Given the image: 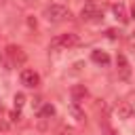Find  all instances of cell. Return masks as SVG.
<instances>
[{"mask_svg":"<svg viewBox=\"0 0 135 135\" xmlns=\"http://www.w3.org/2000/svg\"><path fill=\"white\" fill-rule=\"evenodd\" d=\"M80 17H82V21H101L103 19V11L97 8L95 4H86V6H82Z\"/></svg>","mask_w":135,"mask_h":135,"instance_id":"4","label":"cell"},{"mask_svg":"<svg viewBox=\"0 0 135 135\" xmlns=\"http://www.w3.org/2000/svg\"><path fill=\"white\" fill-rule=\"evenodd\" d=\"M112 13H114V17L120 19V21H127V19H129V17H127V6H124L122 2H116V4L112 6Z\"/></svg>","mask_w":135,"mask_h":135,"instance_id":"9","label":"cell"},{"mask_svg":"<svg viewBox=\"0 0 135 135\" xmlns=\"http://www.w3.org/2000/svg\"><path fill=\"white\" fill-rule=\"evenodd\" d=\"M44 15H46V19H49V21L59 23V21H63V19H68V17H70V8H68V6H63V4H51V6H46Z\"/></svg>","mask_w":135,"mask_h":135,"instance_id":"3","label":"cell"},{"mask_svg":"<svg viewBox=\"0 0 135 135\" xmlns=\"http://www.w3.org/2000/svg\"><path fill=\"white\" fill-rule=\"evenodd\" d=\"M19 120V112L15 110V112H11V122H17Z\"/></svg>","mask_w":135,"mask_h":135,"instance_id":"14","label":"cell"},{"mask_svg":"<svg viewBox=\"0 0 135 135\" xmlns=\"http://www.w3.org/2000/svg\"><path fill=\"white\" fill-rule=\"evenodd\" d=\"M91 59H93L95 63H99V65H108V63H110V55H108L105 51H101V49L91 51Z\"/></svg>","mask_w":135,"mask_h":135,"instance_id":"8","label":"cell"},{"mask_svg":"<svg viewBox=\"0 0 135 135\" xmlns=\"http://www.w3.org/2000/svg\"><path fill=\"white\" fill-rule=\"evenodd\" d=\"M25 59H27V55L23 53V49H21V46H15V44H8V46L2 51V55H0V63L4 65V70L21 68V65L25 63Z\"/></svg>","mask_w":135,"mask_h":135,"instance_id":"1","label":"cell"},{"mask_svg":"<svg viewBox=\"0 0 135 135\" xmlns=\"http://www.w3.org/2000/svg\"><path fill=\"white\" fill-rule=\"evenodd\" d=\"M133 114H135V105H133L131 101H120V103H118V108H116V116H118L120 120H129Z\"/></svg>","mask_w":135,"mask_h":135,"instance_id":"7","label":"cell"},{"mask_svg":"<svg viewBox=\"0 0 135 135\" xmlns=\"http://www.w3.org/2000/svg\"><path fill=\"white\" fill-rule=\"evenodd\" d=\"M51 116H55V105H51V103H42L40 105V110H38V118H51Z\"/></svg>","mask_w":135,"mask_h":135,"instance_id":"10","label":"cell"},{"mask_svg":"<svg viewBox=\"0 0 135 135\" xmlns=\"http://www.w3.org/2000/svg\"><path fill=\"white\" fill-rule=\"evenodd\" d=\"M133 38H135V32H133Z\"/></svg>","mask_w":135,"mask_h":135,"instance_id":"19","label":"cell"},{"mask_svg":"<svg viewBox=\"0 0 135 135\" xmlns=\"http://www.w3.org/2000/svg\"><path fill=\"white\" fill-rule=\"evenodd\" d=\"M93 2H95V0H86V4H93Z\"/></svg>","mask_w":135,"mask_h":135,"instance_id":"17","label":"cell"},{"mask_svg":"<svg viewBox=\"0 0 135 135\" xmlns=\"http://www.w3.org/2000/svg\"><path fill=\"white\" fill-rule=\"evenodd\" d=\"M78 42H80L78 34H74V32H65V34H57V36L51 40L49 49H72V46H76Z\"/></svg>","mask_w":135,"mask_h":135,"instance_id":"2","label":"cell"},{"mask_svg":"<svg viewBox=\"0 0 135 135\" xmlns=\"http://www.w3.org/2000/svg\"><path fill=\"white\" fill-rule=\"evenodd\" d=\"M72 97H74V101H76V103H80V101L86 97V89H84V86H80V84H78V86H72Z\"/></svg>","mask_w":135,"mask_h":135,"instance_id":"11","label":"cell"},{"mask_svg":"<svg viewBox=\"0 0 135 135\" xmlns=\"http://www.w3.org/2000/svg\"><path fill=\"white\" fill-rule=\"evenodd\" d=\"M23 103H25V95L23 93H15V110L17 112L23 108Z\"/></svg>","mask_w":135,"mask_h":135,"instance_id":"12","label":"cell"},{"mask_svg":"<svg viewBox=\"0 0 135 135\" xmlns=\"http://www.w3.org/2000/svg\"><path fill=\"white\" fill-rule=\"evenodd\" d=\"M21 82H23L27 89H34V86L40 84V76H38V72L25 68V70H21Z\"/></svg>","mask_w":135,"mask_h":135,"instance_id":"6","label":"cell"},{"mask_svg":"<svg viewBox=\"0 0 135 135\" xmlns=\"http://www.w3.org/2000/svg\"><path fill=\"white\" fill-rule=\"evenodd\" d=\"M0 112H2V103H0Z\"/></svg>","mask_w":135,"mask_h":135,"instance_id":"18","label":"cell"},{"mask_svg":"<svg viewBox=\"0 0 135 135\" xmlns=\"http://www.w3.org/2000/svg\"><path fill=\"white\" fill-rule=\"evenodd\" d=\"M72 114H74V116H76V120H82V118H84V116H82V112H80V110H78V108H76V105H74V108H72Z\"/></svg>","mask_w":135,"mask_h":135,"instance_id":"13","label":"cell"},{"mask_svg":"<svg viewBox=\"0 0 135 135\" xmlns=\"http://www.w3.org/2000/svg\"><path fill=\"white\" fill-rule=\"evenodd\" d=\"M116 70H118V78L120 80H127L131 76V65H129V61H127V57L122 53L116 55Z\"/></svg>","mask_w":135,"mask_h":135,"instance_id":"5","label":"cell"},{"mask_svg":"<svg viewBox=\"0 0 135 135\" xmlns=\"http://www.w3.org/2000/svg\"><path fill=\"white\" fill-rule=\"evenodd\" d=\"M131 17H133V19H135V4H133V6H131Z\"/></svg>","mask_w":135,"mask_h":135,"instance_id":"15","label":"cell"},{"mask_svg":"<svg viewBox=\"0 0 135 135\" xmlns=\"http://www.w3.org/2000/svg\"><path fill=\"white\" fill-rule=\"evenodd\" d=\"M108 135H118V133H116V131H110V133H108Z\"/></svg>","mask_w":135,"mask_h":135,"instance_id":"16","label":"cell"}]
</instances>
